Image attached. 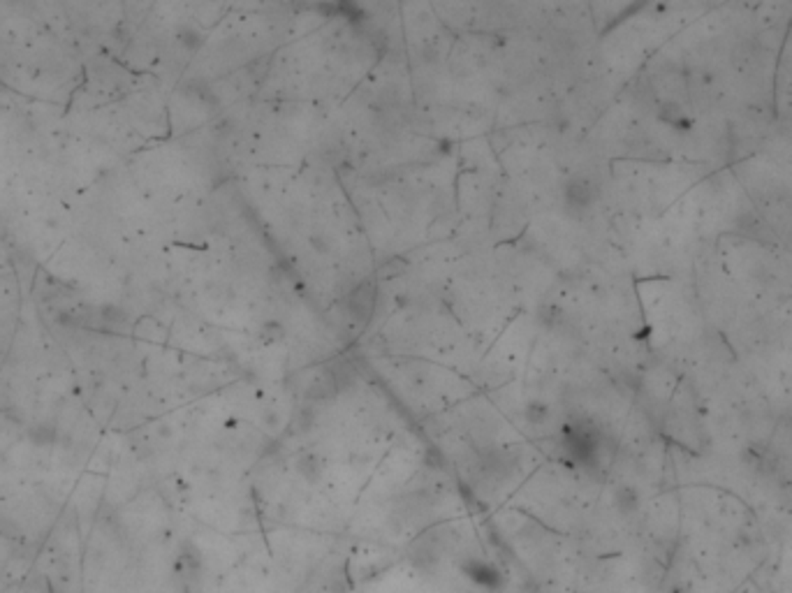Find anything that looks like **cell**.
<instances>
[{
	"label": "cell",
	"mask_w": 792,
	"mask_h": 593,
	"mask_svg": "<svg viewBox=\"0 0 792 593\" xmlns=\"http://www.w3.org/2000/svg\"><path fill=\"white\" fill-rule=\"evenodd\" d=\"M598 183L586 174L570 176L563 185V205L570 214H584L598 200Z\"/></svg>",
	"instance_id": "1"
},
{
	"label": "cell",
	"mask_w": 792,
	"mask_h": 593,
	"mask_svg": "<svg viewBox=\"0 0 792 593\" xmlns=\"http://www.w3.org/2000/svg\"><path fill=\"white\" fill-rule=\"evenodd\" d=\"M376 306V296H373L371 285H362L350 294V311L355 318H369Z\"/></svg>",
	"instance_id": "2"
},
{
	"label": "cell",
	"mask_w": 792,
	"mask_h": 593,
	"mask_svg": "<svg viewBox=\"0 0 792 593\" xmlns=\"http://www.w3.org/2000/svg\"><path fill=\"white\" fill-rule=\"evenodd\" d=\"M526 420L528 422H533V425H540L542 420H547V415H549V410H547V405L544 403H540V401H531L526 405Z\"/></svg>",
	"instance_id": "3"
},
{
	"label": "cell",
	"mask_w": 792,
	"mask_h": 593,
	"mask_svg": "<svg viewBox=\"0 0 792 593\" xmlns=\"http://www.w3.org/2000/svg\"><path fill=\"white\" fill-rule=\"evenodd\" d=\"M262 338L267 343H271V341H283V327H280L278 323H267L262 327Z\"/></svg>",
	"instance_id": "4"
},
{
	"label": "cell",
	"mask_w": 792,
	"mask_h": 593,
	"mask_svg": "<svg viewBox=\"0 0 792 593\" xmlns=\"http://www.w3.org/2000/svg\"><path fill=\"white\" fill-rule=\"evenodd\" d=\"M616 503H619L621 507H626V510H633V507L637 505V496H635V491H633V489H624V491H621V494H616Z\"/></svg>",
	"instance_id": "5"
},
{
	"label": "cell",
	"mask_w": 792,
	"mask_h": 593,
	"mask_svg": "<svg viewBox=\"0 0 792 593\" xmlns=\"http://www.w3.org/2000/svg\"><path fill=\"white\" fill-rule=\"evenodd\" d=\"M311 246L318 253H329V243H327V236H311Z\"/></svg>",
	"instance_id": "6"
}]
</instances>
